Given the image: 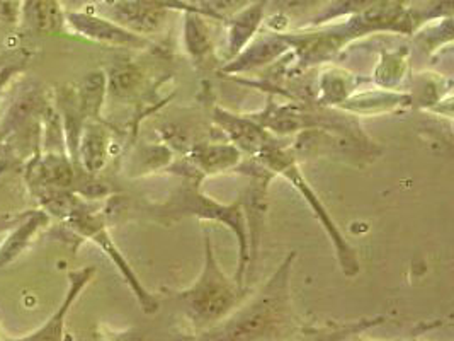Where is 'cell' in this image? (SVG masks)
Wrapping results in <instances>:
<instances>
[{
  "mask_svg": "<svg viewBox=\"0 0 454 341\" xmlns=\"http://www.w3.org/2000/svg\"><path fill=\"white\" fill-rule=\"evenodd\" d=\"M72 4H75V5H85V4H92V2H96V0H70Z\"/></svg>",
  "mask_w": 454,
  "mask_h": 341,
  "instance_id": "cell-28",
  "label": "cell"
},
{
  "mask_svg": "<svg viewBox=\"0 0 454 341\" xmlns=\"http://www.w3.org/2000/svg\"><path fill=\"white\" fill-rule=\"evenodd\" d=\"M294 259L296 251H291L254 297L216 326L184 341H288L294 337L301 329L291 300Z\"/></svg>",
  "mask_w": 454,
  "mask_h": 341,
  "instance_id": "cell-1",
  "label": "cell"
},
{
  "mask_svg": "<svg viewBox=\"0 0 454 341\" xmlns=\"http://www.w3.org/2000/svg\"><path fill=\"white\" fill-rule=\"evenodd\" d=\"M385 316L374 318H363V320L340 322V324H329L322 328H301L294 337L288 341H349L372 328H376L385 322Z\"/></svg>",
  "mask_w": 454,
  "mask_h": 341,
  "instance_id": "cell-19",
  "label": "cell"
},
{
  "mask_svg": "<svg viewBox=\"0 0 454 341\" xmlns=\"http://www.w3.org/2000/svg\"><path fill=\"white\" fill-rule=\"evenodd\" d=\"M411 103V96L405 94H393V92H368L363 96L348 98L340 107L352 113H364L374 115L380 111H390L393 107H402Z\"/></svg>",
  "mask_w": 454,
  "mask_h": 341,
  "instance_id": "cell-21",
  "label": "cell"
},
{
  "mask_svg": "<svg viewBox=\"0 0 454 341\" xmlns=\"http://www.w3.org/2000/svg\"><path fill=\"white\" fill-rule=\"evenodd\" d=\"M50 213L40 210L26 212L21 220L12 227L11 234L0 246V268L9 266L12 261H16L24 253V250L29 246L33 237L50 224Z\"/></svg>",
  "mask_w": 454,
  "mask_h": 341,
  "instance_id": "cell-16",
  "label": "cell"
},
{
  "mask_svg": "<svg viewBox=\"0 0 454 341\" xmlns=\"http://www.w3.org/2000/svg\"><path fill=\"white\" fill-rule=\"evenodd\" d=\"M98 274L96 266H85L68 274V290L63 297L60 307L51 314V318L43 324L35 333L22 338H7V341H65V322L75 300L82 294L83 289L92 282Z\"/></svg>",
  "mask_w": 454,
  "mask_h": 341,
  "instance_id": "cell-10",
  "label": "cell"
},
{
  "mask_svg": "<svg viewBox=\"0 0 454 341\" xmlns=\"http://www.w3.org/2000/svg\"><path fill=\"white\" fill-rule=\"evenodd\" d=\"M203 234L205 261L200 277L191 287L174 292L184 318L198 333L222 322L248 297L247 287H240L235 278L228 277L222 270L207 227L203 229Z\"/></svg>",
  "mask_w": 454,
  "mask_h": 341,
  "instance_id": "cell-2",
  "label": "cell"
},
{
  "mask_svg": "<svg viewBox=\"0 0 454 341\" xmlns=\"http://www.w3.org/2000/svg\"><path fill=\"white\" fill-rule=\"evenodd\" d=\"M254 159H257L274 176H283L285 179H288L289 183L293 185V188L300 192V194L305 198V202L310 205L311 212L315 213V217L320 220L322 227L329 235V239L335 248V255L339 259L342 274L348 277H356L361 270L359 258L356 255L351 244L344 239V235L339 231L337 224L333 222L331 213L325 209L322 200L317 196V193L313 192L309 181L301 174V170L298 168V159L293 154L291 147L286 144H281L278 139H274Z\"/></svg>",
  "mask_w": 454,
  "mask_h": 341,
  "instance_id": "cell-4",
  "label": "cell"
},
{
  "mask_svg": "<svg viewBox=\"0 0 454 341\" xmlns=\"http://www.w3.org/2000/svg\"><path fill=\"white\" fill-rule=\"evenodd\" d=\"M170 12V9L150 0H113L103 11L104 18L144 38L160 33Z\"/></svg>",
  "mask_w": 454,
  "mask_h": 341,
  "instance_id": "cell-7",
  "label": "cell"
},
{
  "mask_svg": "<svg viewBox=\"0 0 454 341\" xmlns=\"http://www.w3.org/2000/svg\"><path fill=\"white\" fill-rule=\"evenodd\" d=\"M298 157H333L356 166L372 163L381 149L368 135H351L332 128H310L300 131L291 147Z\"/></svg>",
  "mask_w": 454,
  "mask_h": 341,
  "instance_id": "cell-6",
  "label": "cell"
},
{
  "mask_svg": "<svg viewBox=\"0 0 454 341\" xmlns=\"http://www.w3.org/2000/svg\"><path fill=\"white\" fill-rule=\"evenodd\" d=\"M291 50L289 43L286 42L283 33H272L266 38H259L248 43L247 46L235 55L225 67V74H242L264 65L272 64L279 60L285 53Z\"/></svg>",
  "mask_w": 454,
  "mask_h": 341,
  "instance_id": "cell-12",
  "label": "cell"
},
{
  "mask_svg": "<svg viewBox=\"0 0 454 341\" xmlns=\"http://www.w3.org/2000/svg\"><path fill=\"white\" fill-rule=\"evenodd\" d=\"M20 21L33 33L63 35L65 9L59 0H20Z\"/></svg>",
  "mask_w": 454,
  "mask_h": 341,
  "instance_id": "cell-15",
  "label": "cell"
},
{
  "mask_svg": "<svg viewBox=\"0 0 454 341\" xmlns=\"http://www.w3.org/2000/svg\"><path fill=\"white\" fill-rule=\"evenodd\" d=\"M60 220H62L63 226L68 227L74 234L96 242L103 250V253H106V256L114 263V266L120 270L121 277L129 285L131 292L135 294V297L138 298V302L146 314H153L159 311V298L152 296L142 285V282L138 280L137 274L129 266L128 259L120 251V248L114 244L113 237L107 231V226H106V217L96 205H90L89 202L83 200L82 196L77 194L74 203L70 205L68 212L65 213Z\"/></svg>",
  "mask_w": 454,
  "mask_h": 341,
  "instance_id": "cell-5",
  "label": "cell"
},
{
  "mask_svg": "<svg viewBox=\"0 0 454 341\" xmlns=\"http://www.w3.org/2000/svg\"><path fill=\"white\" fill-rule=\"evenodd\" d=\"M186 161L203 178L235 170L242 163V152L230 142L200 140L186 152Z\"/></svg>",
  "mask_w": 454,
  "mask_h": 341,
  "instance_id": "cell-11",
  "label": "cell"
},
{
  "mask_svg": "<svg viewBox=\"0 0 454 341\" xmlns=\"http://www.w3.org/2000/svg\"><path fill=\"white\" fill-rule=\"evenodd\" d=\"M65 20L67 28L90 42L126 48H145L152 44L150 40L124 29L123 26L99 14L83 11H65Z\"/></svg>",
  "mask_w": 454,
  "mask_h": 341,
  "instance_id": "cell-8",
  "label": "cell"
},
{
  "mask_svg": "<svg viewBox=\"0 0 454 341\" xmlns=\"http://www.w3.org/2000/svg\"><path fill=\"white\" fill-rule=\"evenodd\" d=\"M200 183V178H186V183L170 193L166 202L148 205L145 212L153 220L166 226H170L184 217H196L201 220H213L227 226L239 241V268L233 278L240 287H247L246 274L248 266V239L242 202L237 200L233 203L223 205L201 192Z\"/></svg>",
  "mask_w": 454,
  "mask_h": 341,
  "instance_id": "cell-3",
  "label": "cell"
},
{
  "mask_svg": "<svg viewBox=\"0 0 454 341\" xmlns=\"http://www.w3.org/2000/svg\"><path fill=\"white\" fill-rule=\"evenodd\" d=\"M205 18L200 12H184V48L200 70L216 64L215 43Z\"/></svg>",
  "mask_w": 454,
  "mask_h": 341,
  "instance_id": "cell-17",
  "label": "cell"
},
{
  "mask_svg": "<svg viewBox=\"0 0 454 341\" xmlns=\"http://www.w3.org/2000/svg\"><path fill=\"white\" fill-rule=\"evenodd\" d=\"M144 68L131 60H118L106 74V91L114 99H131L142 92Z\"/></svg>",
  "mask_w": 454,
  "mask_h": 341,
  "instance_id": "cell-18",
  "label": "cell"
},
{
  "mask_svg": "<svg viewBox=\"0 0 454 341\" xmlns=\"http://www.w3.org/2000/svg\"><path fill=\"white\" fill-rule=\"evenodd\" d=\"M77 101L81 111L87 122H103L101 109H103L106 91V72L96 70L83 77L81 84L75 85Z\"/></svg>",
  "mask_w": 454,
  "mask_h": 341,
  "instance_id": "cell-20",
  "label": "cell"
},
{
  "mask_svg": "<svg viewBox=\"0 0 454 341\" xmlns=\"http://www.w3.org/2000/svg\"><path fill=\"white\" fill-rule=\"evenodd\" d=\"M22 72V64L21 62H14V64H7L4 65L2 68H0V96H2V92L5 91V87L9 85V83L18 75V74H21Z\"/></svg>",
  "mask_w": 454,
  "mask_h": 341,
  "instance_id": "cell-26",
  "label": "cell"
},
{
  "mask_svg": "<svg viewBox=\"0 0 454 341\" xmlns=\"http://www.w3.org/2000/svg\"><path fill=\"white\" fill-rule=\"evenodd\" d=\"M0 341H7V338L2 335V331H0Z\"/></svg>",
  "mask_w": 454,
  "mask_h": 341,
  "instance_id": "cell-29",
  "label": "cell"
},
{
  "mask_svg": "<svg viewBox=\"0 0 454 341\" xmlns=\"http://www.w3.org/2000/svg\"><path fill=\"white\" fill-rule=\"evenodd\" d=\"M364 341H370V340H364Z\"/></svg>",
  "mask_w": 454,
  "mask_h": 341,
  "instance_id": "cell-30",
  "label": "cell"
},
{
  "mask_svg": "<svg viewBox=\"0 0 454 341\" xmlns=\"http://www.w3.org/2000/svg\"><path fill=\"white\" fill-rule=\"evenodd\" d=\"M111 128L104 122H85L77 147V164L85 172L96 176L109 161Z\"/></svg>",
  "mask_w": 454,
  "mask_h": 341,
  "instance_id": "cell-13",
  "label": "cell"
},
{
  "mask_svg": "<svg viewBox=\"0 0 454 341\" xmlns=\"http://www.w3.org/2000/svg\"><path fill=\"white\" fill-rule=\"evenodd\" d=\"M270 0H250L247 5L239 9L228 21L227 55L233 59L239 55L252 38L257 35L266 18Z\"/></svg>",
  "mask_w": 454,
  "mask_h": 341,
  "instance_id": "cell-14",
  "label": "cell"
},
{
  "mask_svg": "<svg viewBox=\"0 0 454 341\" xmlns=\"http://www.w3.org/2000/svg\"><path fill=\"white\" fill-rule=\"evenodd\" d=\"M26 215V212L22 213H12V215H0V231H5V229H12L22 217Z\"/></svg>",
  "mask_w": 454,
  "mask_h": 341,
  "instance_id": "cell-27",
  "label": "cell"
},
{
  "mask_svg": "<svg viewBox=\"0 0 454 341\" xmlns=\"http://www.w3.org/2000/svg\"><path fill=\"white\" fill-rule=\"evenodd\" d=\"M407 55L409 52L405 50H396L392 53L383 55L381 62L376 68L374 79L378 85L385 87V89H395L402 84L403 77H405V70H407Z\"/></svg>",
  "mask_w": 454,
  "mask_h": 341,
  "instance_id": "cell-22",
  "label": "cell"
},
{
  "mask_svg": "<svg viewBox=\"0 0 454 341\" xmlns=\"http://www.w3.org/2000/svg\"><path fill=\"white\" fill-rule=\"evenodd\" d=\"M324 0H270L269 7L274 9V14L288 16V14H296L309 11L311 7L322 4Z\"/></svg>",
  "mask_w": 454,
  "mask_h": 341,
  "instance_id": "cell-25",
  "label": "cell"
},
{
  "mask_svg": "<svg viewBox=\"0 0 454 341\" xmlns=\"http://www.w3.org/2000/svg\"><path fill=\"white\" fill-rule=\"evenodd\" d=\"M320 105H342L352 92L351 75L344 72H329L320 79Z\"/></svg>",
  "mask_w": 454,
  "mask_h": 341,
  "instance_id": "cell-23",
  "label": "cell"
},
{
  "mask_svg": "<svg viewBox=\"0 0 454 341\" xmlns=\"http://www.w3.org/2000/svg\"><path fill=\"white\" fill-rule=\"evenodd\" d=\"M211 118L227 135L230 144H233L242 154L246 152L252 157H255L276 139L266 128L261 127L252 116L235 115L223 107H215Z\"/></svg>",
  "mask_w": 454,
  "mask_h": 341,
  "instance_id": "cell-9",
  "label": "cell"
},
{
  "mask_svg": "<svg viewBox=\"0 0 454 341\" xmlns=\"http://www.w3.org/2000/svg\"><path fill=\"white\" fill-rule=\"evenodd\" d=\"M383 0H335L331 7H327L322 14H318L315 18L313 24H324V22L337 20V18H352L356 14H361L368 9H372V5L380 4Z\"/></svg>",
  "mask_w": 454,
  "mask_h": 341,
  "instance_id": "cell-24",
  "label": "cell"
}]
</instances>
